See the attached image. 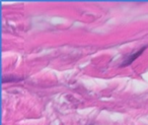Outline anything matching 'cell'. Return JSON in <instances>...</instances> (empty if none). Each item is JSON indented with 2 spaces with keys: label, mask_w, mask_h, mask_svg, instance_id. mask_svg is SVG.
Here are the masks:
<instances>
[{
  "label": "cell",
  "mask_w": 148,
  "mask_h": 125,
  "mask_svg": "<svg viewBox=\"0 0 148 125\" xmlns=\"http://www.w3.org/2000/svg\"><path fill=\"white\" fill-rule=\"evenodd\" d=\"M145 50H146V47H142V49L139 50L138 52H136V53L127 56V57H126V59L124 60L123 64H122L121 66H123V67H124V66H128V65H130V64H132L138 57H139L140 55H141L142 53H143L144 51H145Z\"/></svg>",
  "instance_id": "6da1fadb"
}]
</instances>
